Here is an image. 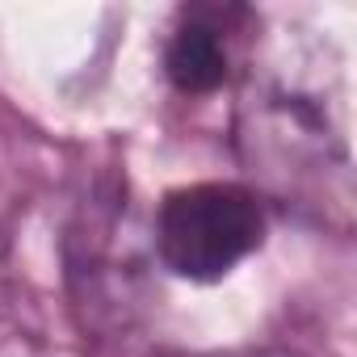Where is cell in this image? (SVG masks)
<instances>
[{
	"instance_id": "2",
	"label": "cell",
	"mask_w": 357,
	"mask_h": 357,
	"mask_svg": "<svg viewBox=\"0 0 357 357\" xmlns=\"http://www.w3.org/2000/svg\"><path fill=\"white\" fill-rule=\"evenodd\" d=\"M265 244V206L248 185L198 181L160 202L155 252L190 282H219Z\"/></svg>"
},
{
	"instance_id": "4",
	"label": "cell",
	"mask_w": 357,
	"mask_h": 357,
	"mask_svg": "<svg viewBox=\"0 0 357 357\" xmlns=\"http://www.w3.org/2000/svg\"><path fill=\"white\" fill-rule=\"evenodd\" d=\"M9 303H13V273H9V248L5 236H0V328L9 319Z\"/></svg>"
},
{
	"instance_id": "1",
	"label": "cell",
	"mask_w": 357,
	"mask_h": 357,
	"mask_svg": "<svg viewBox=\"0 0 357 357\" xmlns=\"http://www.w3.org/2000/svg\"><path fill=\"white\" fill-rule=\"evenodd\" d=\"M236 151L257 198L349 231L353 155L340 59L307 34L269 38L240 84Z\"/></svg>"
},
{
	"instance_id": "3",
	"label": "cell",
	"mask_w": 357,
	"mask_h": 357,
	"mask_svg": "<svg viewBox=\"0 0 357 357\" xmlns=\"http://www.w3.org/2000/svg\"><path fill=\"white\" fill-rule=\"evenodd\" d=\"M244 17V9H185L176 17L168 43H164V72L172 89H181L190 97L215 93L231 80L236 68V34L231 22Z\"/></svg>"
}]
</instances>
